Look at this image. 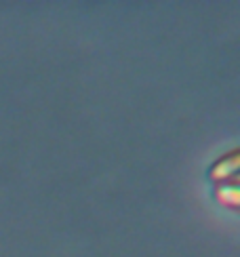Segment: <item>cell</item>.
<instances>
[{
  "mask_svg": "<svg viewBox=\"0 0 240 257\" xmlns=\"http://www.w3.org/2000/svg\"><path fill=\"white\" fill-rule=\"evenodd\" d=\"M238 167H240V156L238 150L221 156L219 160H215L213 167L209 169V177L217 184H225V181H236L238 175Z\"/></svg>",
  "mask_w": 240,
  "mask_h": 257,
  "instance_id": "obj_1",
  "label": "cell"
},
{
  "mask_svg": "<svg viewBox=\"0 0 240 257\" xmlns=\"http://www.w3.org/2000/svg\"><path fill=\"white\" fill-rule=\"evenodd\" d=\"M215 198L219 205L238 209L240 207V190L236 181H225V184H217L215 186Z\"/></svg>",
  "mask_w": 240,
  "mask_h": 257,
  "instance_id": "obj_2",
  "label": "cell"
}]
</instances>
